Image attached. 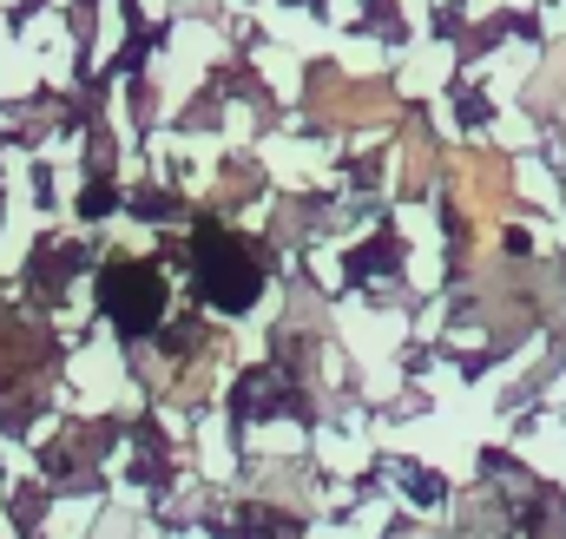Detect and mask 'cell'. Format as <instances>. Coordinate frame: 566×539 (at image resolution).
<instances>
[{
    "label": "cell",
    "instance_id": "6da1fadb",
    "mask_svg": "<svg viewBox=\"0 0 566 539\" xmlns=\"http://www.w3.org/2000/svg\"><path fill=\"white\" fill-rule=\"evenodd\" d=\"M258 257L238 244V237H224V231H198V289H205V303L211 309H244L251 296H258Z\"/></svg>",
    "mask_w": 566,
    "mask_h": 539
},
{
    "label": "cell",
    "instance_id": "7a4b0ae2",
    "mask_svg": "<svg viewBox=\"0 0 566 539\" xmlns=\"http://www.w3.org/2000/svg\"><path fill=\"white\" fill-rule=\"evenodd\" d=\"M99 296H106V309L119 316V329H133V336H145L158 316H165V283H158V270L145 264H106V283H99Z\"/></svg>",
    "mask_w": 566,
    "mask_h": 539
}]
</instances>
